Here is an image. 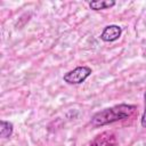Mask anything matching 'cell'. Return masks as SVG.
Here are the masks:
<instances>
[{
    "instance_id": "3",
    "label": "cell",
    "mask_w": 146,
    "mask_h": 146,
    "mask_svg": "<svg viewBox=\"0 0 146 146\" xmlns=\"http://www.w3.org/2000/svg\"><path fill=\"white\" fill-rule=\"evenodd\" d=\"M90 146H117V140L113 132L105 131L96 136L90 143Z\"/></svg>"
},
{
    "instance_id": "5",
    "label": "cell",
    "mask_w": 146,
    "mask_h": 146,
    "mask_svg": "<svg viewBox=\"0 0 146 146\" xmlns=\"http://www.w3.org/2000/svg\"><path fill=\"white\" fill-rule=\"evenodd\" d=\"M115 5V1L113 0H95L89 2V6L92 10H102V9H106V8H111Z\"/></svg>"
},
{
    "instance_id": "2",
    "label": "cell",
    "mask_w": 146,
    "mask_h": 146,
    "mask_svg": "<svg viewBox=\"0 0 146 146\" xmlns=\"http://www.w3.org/2000/svg\"><path fill=\"white\" fill-rule=\"evenodd\" d=\"M91 68L88 66H78L74 70L65 73L63 80L68 84H79L82 83L91 74Z\"/></svg>"
},
{
    "instance_id": "7",
    "label": "cell",
    "mask_w": 146,
    "mask_h": 146,
    "mask_svg": "<svg viewBox=\"0 0 146 146\" xmlns=\"http://www.w3.org/2000/svg\"><path fill=\"white\" fill-rule=\"evenodd\" d=\"M144 99H145V110H144V113H143V115H141V121H140V123H141V127L146 128V91H145V95H144Z\"/></svg>"
},
{
    "instance_id": "6",
    "label": "cell",
    "mask_w": 146,
    "mask_h": 146,
    "mask_svg": "<svg viewBox=\"0 0 146 146\" xmlns=\"http://www.w3.org/2000/svg\"><path fill=\"white\" fill-rule=\"evenodd\" d=\"M13 130H14V125L11 122L1 120L0 121V136L2 138H8L13 135Z\"/></svg>"
},
{
    "instance_id": "4",
    "label": "cell",
    "mask_w": 146,
    "mask_h": 146,
    "mask_svg": "<svg viewBox=\"0 0 146 146\" xmlns=\"http://www.w3.org/2000/svg\"><path fill=\"white\" fill-rule=\"evenodd\" d=\"M121 33H122V29L119 25H114V24L113 25H107L103 30V32L100 34V39L105 42L115 41L120 38Z\"/></svg>"
},
{
    "instance_id": "1",
    "label": "cell",
    "mask_w": 146,
    "mask_h": 146,
    "mask_svg": "<svg viewBox=\"0 0 146 146\" xmlns=\"http://www.w3.org/2000/svg\"><path fill=\"white\" fill-rule=\"evenodd\" d=\"M136 111L135 105H128V104H120L115 105L110 108H105L103 111L97 112L92 119L91 123L94 125H105L108 123H113L120 120H124L130 117Z\"/></svg>"
}]
</instances>
